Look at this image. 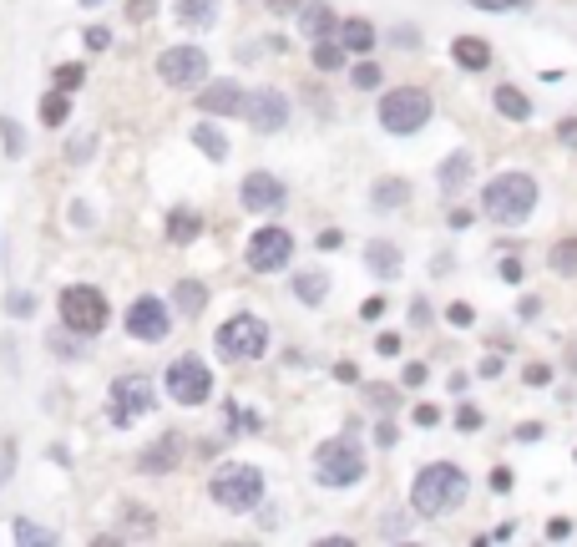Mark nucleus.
Returning <instances> with one entry per match:
<instances>
[{"mask_svg": "<svg viewBox=\"0 0 577 547\" xmlns=\"http://www.w3.org/2000/svg\"><path fill=\"white\" fill-rule=\"evenodd\" d=\"M172 16L183 31H213L218 21V0H172Z\"/></svg>", "mask_w": 577, "mask_h": 547, "instance_id": "nucleus-16", "label": "nucleus"}, {"mask_svg": "<svg viewBox=\"0 0 577 547\" xmlns=\"http://www.w3.org/2000/svg\"><path fill=\"white\" fill-rule=\"evenodd\" d=\"M238 198H243L249 213H274V208H284V183L274 172H249L243 188H238Z\"/></svg>", "mask_w": 577, "mask_h": 547, "instance_id": "nucleus-14", "label": "nucleus"}, {"mask_svg": "<svg viewBox=\"0 0 577 547\" xmlns=\"http://www.w3.org/2000/svg\"><path fill=\"white\" fill-rule=\"evenodd\" d=\"M375 441H380V446H395V426H391V421L375 426Z\"/></svg>", "mask_w": 577, "mask_h": 547, "instance_id": "nucleus-53", "label": "nucleus"}, {"mask_svg": "<svg viewBox=\"0 0 577 547\" xmlns=\"http://www.w3.org/2000/svg\"><path fill=\"white\" fill-rule=\"evenodd\" d=\"M471 5H476V11H522L527 0H471Z\"/></svg>", "mask_w": 577, "mask_h": 547, "instance_id": "nucleus-39", "label": "nucleus"}, {"mask_svg": "<svg viewBox=\"0 0 577 547\" xmlns=\"http://www.w3.org/2000/svg\"><path fill=\"white\" fill-rule=\"evenodd\" d=\"M446 319H451V325H456V329H466V325H476V310H471L466 299H456L451 310H446Z\"/></svg>", "mask_w": 577, "mask_h": 547, "instance_id": "nucleus-35", "label": "nucleus"}, {"mask_svg": "<svg viewBox=\"0 0 577 547\" xmlns=\"http://www.w3.org/2000/svg\"><path fill=\"white\" fill-rule=\"evenodd\" d=\"M294 294L304 299V304H325L329 274H325V269H304V274H294Z\"/></svg>", "mask_w": 577, "mask_h": 547, "instance_id": "nucleus-26", "label": "nucleus"}, {"mask_svg": "<svg viewBox=\"0 0 577 547\" xmlns=\"http://www.w3.org/2000/svg\"><path fill=\"white\" fill-rule=\"evenodd\" d=\"M425 376H431V370H425L421 360H410V365H406V376H400V380H406V385H425Z\"/></svg>", "mask_w": 577, "mask_h": 547, "instance_id": "nucleus-42", "label": "nucleus"}, {"mask_svg": "<svg viewBox=\"0 0 577 547\" xmlns=\"http://www.w3.org/2000/svg\"><path fill=\"white\" fill-rule=\"evenodd\" d=\"M11 314H21V319H26V314H31V294H11Z\"/></svg>", "mask_w": 577, "mask_h": 547, "instance_id": "nucleus-50", "label": "nucleus"}, {"mask_svg": "<svg viewBox=\"0 0 577 547\" xmlns=\"http://www.w3.org/2000/svg\"><path fill=\"white\" fill-rule=\"evenodd\" d=\"M451 56L466 66V71H486V66H491V46H486V41H476V36H456Z\"/></svg>", "mask_w": 577, "mask_h": 547, "instance_id": "nucleus-21", "label": "nucleus"}, {"mask_svg": "<svg viewBox=\"0 0 577 547\" xmlns=\"http://www.w3.org/2000/svg\"><path fill=\"white\" fill-rule=\"evenodd\" d=\"M66 117H71V96H66L62 87H56L51 96H41V122L46 127H62Z\"/></svg>", "mask_w": 577, "mask_h": 547, "instance_id": "nucleus-29", "label": "nucleus"}, {"mask_svg": "<svg viewBox=\"0 0 577 547\" xmlns=\"http://www.w3.org/2000/svg\"><path fill=\"white\" fill-rule=\"evenodd\" d=\"M81 77H87V66H77V62L56 66V87H62V92H71V87H81Z\"/></svg>", "mask_w": 577, "mask_h": 547, "instance_id": "nucleus-34", "label": "nucleus"}, {"mask_svg": "<svg viewBox=\"0 0 577 547\" xmlns=\"http://www.w3.org/2000/svg\"><path fill=\"white\" fill-rule=\"evenodd\" d=\"M238 107H243V87L238 81H213L198 96V112H208V117H238Z\"/></svg>", "mask_w": 577, "mask_h": 547, "instance_id": "nucleus-15", "label": "nucleus"}, {"mask_svg": "<svg viewBox=\"0 0 577 547\" xmlns=\"http://www.w3.org/2000/svg\"><path fill=\"white\" fill-rule=\"evenodd\" d=\"M456 426H461V431H482V410L461 406V410H456Z\"/></svg>", "mask_w": 577, "mask_h": 547, "instance_id": "nucleus-38", "label": "nucleus"}, {"mask_svg": "<svg viewBox=\"0 0 577 547\" xmlns=\"http://www.w3.org/2000/svg\"><path fill=\"white\" fill-rule=\"evenodd\" d=\"M491 492H512V471H507V467L491 471Z\"/></svg>", "mask_w": 577, "mask_h": 547, "instance_id": "nucleus-46", "label": "nucleus"}, {"mask_svg": "<svg viewBox=\"0 0 577 547\" xmlns=\"http://www.w3.org/2000/svg\"><path fill=\"white\" fill-rule=\"evenodd\" d=\"M268 5H274V11H294L299 0H268Z\"/></svg>", "mask_w": 577, "mask_h": 547, "instance_id": "nucleus-57", "label": "nucleus"}, {"mask_svg": "<svg viewBox=\"0 0 577 547\" xmlns=\"http://www.w3.org/2000/svg\"><path fill=\"white\" fill-rule=\"evenodd\" d=\"M168 329H172V314H168L162 299H152V294L132 299V310H127V335H132V340L157 344V340H168Z\"/></svg>", "mask_w": 577, "mask_h": 547, "instance_id": "nucleus-12", "label": "nucleus"}, {"mask_svg": "<svg viewBox=\"0 0 577 547\" xmlns=\"http://www.w3.org/2000/svg\"><path fill=\"white\" fill-rule=\"evenodd\" d=\"M152 11H157V0H132V5H127V16L132 21H147Z\"/></svg>", "mask_w": 577, "mask_h": 547, "instance_id": "nucleus-43", "label": "nucleus"}, {"mask_svg": "<svg viewBox=\"0 0 577 547\" xmlns=\"http://www.w3.org/2000/svg\"><path fill=\"white\" fill-rule=\"evenodd\" d=\"M213 344H218V355H228V360H259L268 350V325L259 314H234V319H223Z\"/></svg>", "mask_w": 577, "mask_h": 547, "instance_id": "nucleus-7", "label": "nucleus"}, {"mask_svg": "<svg viewBox=\"0 0 577 547\" xmlns=\"http://www.w3.org/2000/svg\"><path fill=\"white\" fill-rule=\"evenodd\" d=\"M350 81H355L359 92H375V87H380L385 77H380V66H375V62H359L355 71H350Z\"/></svg>", "mask_w": 577, "mask_h": 547, "instance_id": "nucleus-33", "label": "nucleus"}, {"mask_svg": "<svg viewBox=\"0 0 577 547\" xmlns=\"http://www.w3.org/2000/svg\"><path fill=\"white\" fill-rule=\"evenodd\" d=\"M436 421H441L436 406H416V426H436Z\"/></svg>", "mask_w": 577, "mask_h": 547, "instance_id": "nucleus-49", "label": "nucleus"}, {"mask_svg": "<svg viewBox=\"0 0 577 547\" xmlns=\"http://www.w3.org/2000/svg\"><path fill=\"white\" fill-rule=\"evenodd\" d=\"M107 319H111V310H107V294H102V289H92V284L62 289V325L71 329V335H102Z\"/></svg>", "mask_w": 577, "mask_h": 547, "instance_id": "nucleus-6", "label": "nucleus"}, {"mask_svg": "<svg viewBox=\"0 0 577 547\" xmlns=\"http://www.w3.org/2000/svg\"><path fill=\"white\" fill-rule=\"evenodd\" d=\"M334 36H340V46H344V51H359V56H365V51L375 46V26H370L365 16H350Z\"/></svg>", "mask_w": 577, "mask_h": 547, "instance_id": "nucleus-23", "label": "nucleus"}, {"mask_svg": "<svg viewBox=\"0 0 577 547\" xmlns=\"http://www.w3.org/2000/svg\"><path fill=\"white\" fill-rule=\"evenodd\" d=\"M557 142L577 153V117H562V122H557Z\"/></svg>", "mask_w": 577, "mask_h": 547, "instance_id": "nucleus-37", "label": "nucleus"}, {"mask_svg": "<svg viewBox=\"0 0 577 547\" xmlns=\"http://www.w3.org/2000/svg\"><path fill=\"white\" fill-rule=\"evenodd\" d=\"M314 66H319V71H340V66H344V46H340V41H329V36H325V41H314Z\"/></svg>", "mask_w": 577, "mask_h": 547, "instance_id": "nucleus-31", "label": "nucleus"}, {"mask_svg": "<svg viewBox=\"0 0 577 547\" xmlns=\"http://www.w3.org/2000/svg\"><path fill=\"white\" fill-rule=\"evenodd\" d=\"M497 112L507 117V122H527V117H532V102L522 96V87L501 81V87H497Z\"/></svg>", "mask_w": 577, "mask_h": 547, "instance_id": "nucleus-24", "label": "nucleus"}, {"mask_svg": "<svg viewBox=\"0 0 577 547\" xmlns=\"http://www.w3.org/2000/svg\"><path fill=\"white\" fill-rule=\"evenodd\" d=\"M400 264H406V259H400V249H395V244H385V238H375L370 249H365V269H370L375 279H395V274H400Z\"/></svg>", "mask_w": 577, "mask_h": 547, "instance_id": "nucleus-19", "label": "nucleus"}, {"mask_svg": "<svg viewBox=\"0 0 577 547\" xmlns=\"http://www.w3.org/2000/svg\"><path fill=\"white\" fill-rule=\"evenodd\" d=\"M172 304L193 319V314H203L208 310V289H203V279H177V289H172Z\"/></svg>", "mask_w": 577, "mask_h": 547, "instance_id": "nucleus-25", "label": "nucleus"}, {"mask_svg": "<svg viewBox=\"0 0 577 547\" xmlns=\"http://www.w3.org/2000/svg\"><path fill=\"white\" fill-rule=\"evenodd\" d=\"M547 376H552L547 365H527V385H547Z\"/></svg>", "mask_w": 577, "mask_h": 547, "instance_id": "nucleus-51", "label": "nucleus"}, {"mask_svg": "<svg viewBox=\"0 0 577 547\" xmlns=\"http://www.w3.org/2000/svg\"><path fill=\"white\" fill-rule=\"evenodd\" d=\"M177 467V436H162L152 452L142 456V471H172Z\"/></svg>", "mask_w": 577, "mask_h": 547, "instance_id": "nucleus-27", "label": "nucleus"}, {"mask_svg": "<svg viewBox=\"0 0 577 547\" xmlns=\"http://www.w3.org/2000/svg\"><path fill=\"white\" fill-rule=\"evenodd\" d=\"M289 259H294V234L279 228V223H268V228H259V234L249 238V269L253 274H274V269H284Z\"/></svg>", "mask_w": 577, "mask_h": 547, "instance_id": "nucleus-10", "label": "nucleus"}, {"mask_svg": "<svg viewBox=\"0 0 577 547\" xmlns=\"http://www.w3.org/2000/svg\"><path fill=\"white\" fill-rule=\"evenodd\" d=\"M87 46H92V51H107V46H111V31H107V26H92V31H87Z\"/></svg>", "mask_w": 577, "mask_h": 547, "instance_id": "nucleus-40", "label": "nucleus"}, {"mask_svg": "<svg viewBox=\"0 0 577 547\" xmlns=\"http://www.w3.org/2000/svg\"><path fill=\"white\" fill-rule=\"evenodd\" d=\"M152 406H157V395H152V380L147 376H117L111 380V410H107L111 426H132Z\"/></svg>", "mask_w": 577, "mask_h": 547, "instance_id": "nucleus-9", "label": "nucleus"}, {"mask_svg": "<svg viewBox=\"0 0 577 547\" xmlns=\"http://www.w3.org/2000/svg\"><path fill=\"white\" fill-rule=\"evenodd\" d=\"M92 157V137H77L71 142V162H87Z\"/></svg>", "mask_w": 577, "mask_h": 547, "instance_id": "nucleus-47", "label": "nucleus"}, {"mask_svg": "<svg viewBox=\"0 0 577 547\" xmlns=\"http://www.w3.org/2000/svg\"><path fill=\"white\" fill-rule=\"evenodd\" d=\"M370 401H375V406H391L395 391H385V385H370Z\"/></svg>", "mask_w": 577, "mask_h": 547, "instance_id": "nucleus-54", "label": "nucleus"}, {"mask_svg": "<svg viewBox=\"0 0 577 547\" xmlns=\"http://www.w3.org/2000/svg\"><path fill=\"white\" fill-rule=\"evenodd\" d=\"M410 325H416V329L431 325V304H425V299H410Z\"/></svg>", "mask_w": 577, "mask_h": 547, "instance_id": "nucleus-41", "label": "nucleus"}, {"mask_svg": "<svg viewBox=\"0 0 577 547\" xmlns=\"http://www.w3.org/2000/svg\"><path fill=\"white\" fill-rule=\"evenodd\" d=\"M431 96L421 92V87H395V92L380 96V127L385 132H395V137H410V132H421L425 122H431Z\"/></svg>", "mask_w": 577, "mask_h": 547, "instance_id": "nucleus-3", "label": "nucleus"}, {"mask_svg": "<svg viewBox=\"0 0 577 547\" xmlns=\"http://www.w3.org/2000/svg\"><path fill=\"white\" fill-rule=\"evenodd\" d=\"M299 31L314 36V41H325V36L340 31V21H334V11H329V5H319V0H304V5H299Z\"/></svg>", "mask_w": 577, "mask_h": 547, "instance_id": "nucleus-17", "label": "nucleus"}, {"mask_svg": "<svg viewBox=\"0 0 577 547\" xmlns=\"http://www.w3.org/2000/svg\"><path fill=\"white\" fill-rule=\"evenodd\" d=\"M344 238H340V228H325V234H319V249H340Z\"/></svg>", "mask_w": 577, "mask_h": 547, "instance_id": "nucleus-52", "label": "nucleus"}, {"mask_svg": "<svg viewBox=\"0 0 577 547\" xmlns=\"http://www.w3.org/2000/svg\"><path fill=\"white\" fill-rule=\"evenodd\" d=\"M380 314H385V299H365L359 304V319H380Z\"/></svg>", "mask_w": 577, "mask_h": 547, "instance_id": "nucleus-44", "label": "nucleus"}, {"mask_svg": "<svg viewBox=\"0 0 577 547\" xmlns=\"http://www.w3.org/2000/svg\"><path fill=\"white\" fill-rule=\"evenodd\" d=\"M375 350H380V355H400V335H380Z\"/></svg>", "mask_w": 577, "mask_h": 547, "instance_id": "nucleus-45", "label": "nucleus"}, {"mask_svg": "<svg viewBox=\"0 0 577 547\" xmlns=\"http://www.w3.org/2000/svg\"><path fill=\"white\" fill-rule=\"evenodd\" d=\"M537 436H542V426H537V421H527V426H516V441H537Z\"/></svg>", "mask_w": 577, "mask_h": 547, "instance_id": "nucleus-55", "label": "nucleus"}, {"mask_svg": "<svg viewBox=\"0 0 577 547\" xmlns=\"http://www.w3.org/2000/svg\"><path fill=\"white\" fill-rule=\"evenodd\" d=\"M501 279H507V284H522V264H516V259H501Z\"/></svg>", "mask_w": 577, "mask_h": 547, "instance_id": "nucleus-48", "label": "nucleus"}, {"mask_svg": "<svg viewBox=\"0 0 577 547\" xmlns=\"http://www.w3.org/2000/svg\"><path fill=\"white\" fill-rule=\"evenodd\" d=\"M552 269L567 274V279H577V238H557L552 244Z\"/></svg>", "mask_w": 577, "mask_h": 547, "instance_id": "nucleus-30", "label": "nucleus"}, {"mask_svg": "<svg viewBox=\"0 0 577 547\" xmlns=\"http://www.w3.org/2000/svg\"><path fill=\"white\" fill-rule=\"evenodd\" d=\"M406 198H410L406 178H380V183H375V208H400Z\"/></svg>", "mask_w": 577, "mask_h": 547, "instance_id": "nucleus-28", "label": "nucleus"}, {"mask_svg": "<svg viewBox=\"0 0 577 547\" xmlns=\"http://www.w3.org/2000/svg\"><path fill=\"white\" fill-rule=\"evenodd\" d=\"M238 117L253 127V132H279L289 122V96L274 92V87H259V92H243V107Z\"/></svg>", "mask_w": 577, "mask_h": 547, "instance_id": "nucleus-11", "label": "nucleus"}, {"mask_svg": "<svg viewBox=\"0 0 577 547\" xmlns=\"http://www.w3.org/2000/svg\"><path fill=\"white\" fill-rule=\"evenodd\" d=\"M16 543H56L46 527H36V522H16Z\"/></svg>", "mask_w": 577, "mask_h": 547, "instance_id": "nucleus-36", "label": "nucleus"}, {"mask_svg": "<svg viewBox=\"0 0 577 547\" xmlns=\"http://www.w3.org/2000/svg\"><path fill=\"white\" fill-rule=\"evenodd\" d=\"M193 147H203V157H213V162H228V153H234V147H228V137H223V127L213 122V117L193 127Z\"/></svg>", "mask_w": 577, "mask_h": 547, "instance_id": "nucleus-20", "label": "nucleus"}, {"mask_svg": "<svg viewBox=\"0 0 577 547\" xmlns=\"http://www.w3.org/2000/svg\"><path fill=\"white\" fill-rule=\"evenodd\" d=\"M0 142H5V157H21V153H26V132H21L11 117H0Z\"/></svg>", "mask_w": 577, "mask_h": 547, "instance_id": "nucleus-32", "label": "nucleus"}, {"mask_svg": "<svg viewBox=\"0 0 577 547\" xmlns=\"http://www.w3.org/2000/svg\"><path fill=\"white\" fill-rule=\"evenodd\" d=\"M365 477V452H359V441L350 436H334L319 446L314 456V482L319 486H355Z\"/></svg>", "mask_w": 577, "mask_h": 547, "instance_id": "nucleus-5", "label": "nucleus"}, {"mask_svg": "<svg viewBox=\"0 0 577 547\" xmlns=\"http://www.w3.org/2000/svg\"><path fill=\"white\" fill-rule=\"evenodd\" d=\"M532 208H537V178L532 172H497L482 193V213L501 228H516V223L527 219Z\"/></svg>", "mask_w": 577, "mask_h": 547, "instance_id": "nucleus-2", "label": "nucleus"}, {"mask_svg": "<svg viewBox=\"0 0 577 547\" xmlns=\"http://www.w3.org/2000/svg\"><path fill=\"white\" fill-rule=\"evenodd\" d=\"M451 228H471V208H451Z\"/></svg>", "mask_w": 577, "mask_h": 547, "instance_id": "nucleus-56", "label": "nucleus"}, {"mask_svg": "<svg viewBox=\"0 0 577 547\" xmlns=\"http://www.w3.org/2000/svg\"><path fill=\"white\" fill-rule=\"evenodd\" d=\"M168 395L177 401V406H203L208 395H213V376H208V365L198 355H183L168 365Z\"/></svg>", "mask_w": 577, "mask_h": 547, "instance_id": "nucleus-8", "label": "nucleus"}, {"mask_svg": "<svg viewBox=\"0 0 577 547\" xmlns=\"http://www.w3.org/2000/svg\"><path fill=\"white\" fill-rule=\"evenodd\" d=\"M436 183H441V193H446V198L466 193V183H471V157H466V153H451V157L436 168Z\"/></svg>", "mask_w": 577, "mask_h": 547, "instance_id": "nucleus-18", "label": "nucleus"}, {"mask_svg": "<svg viewBox=\"0 0 577 547\" xmlns=\"http://www.w3.org/2000/svg\"><path fill=\"white\" fill-rule=\"evenodd\" d=\"M461 497H466V471L456 467V461H431V467H421L416 482H410V512L416 517L451 512Z\"/></svg>", "mask_w": 577, "mask_h": 547, "instance_id": "nucleus-1", "label": "nucleus"}, {"mask_svg": "<svg viewBox=\"0 0 577 547\" xmlns=\"http://www.w3.org/2000/svg\"><path fill=\"white\" fill-rule=\"evenodd\" d=\"M208 71V56L198 46H168L157 56V77L168 81V87H198Z\"/></svg>", "mask_w": 577, "mask_h": 547, "instance_id": "nucleus-13", "label": "nucleus"}, {"mask_svg": "<svg viewBox=\"0 0 577 547\" xmlns=\"http://www.w3.org/2000/svg\"><path fill=\"white\" fill-rule=\"evenodd\" d=\"M208 497L228 507V512H249L264 501V471L259 467H218L208 482Z\"/></svg>", "mask_w": 577, "mask_h": 547, "instance_id": "nucleus-4", "label": "nucleus"}, {"mask_svg": "<svg viewBox=\"0 0 577 547\" xmlns=\"http://www.w3.org/2000/svg\"><path fill=\"white\" fill-rule=\"evenodd\" d=\"M198 234H203V213H198V208H172L168 213V238L172 244H193Z\"/></svg>", "mask_w": 577, "mask_h": 547, "instance_id": "nucleus-22", "label": "nucleus"}]
</instances>
